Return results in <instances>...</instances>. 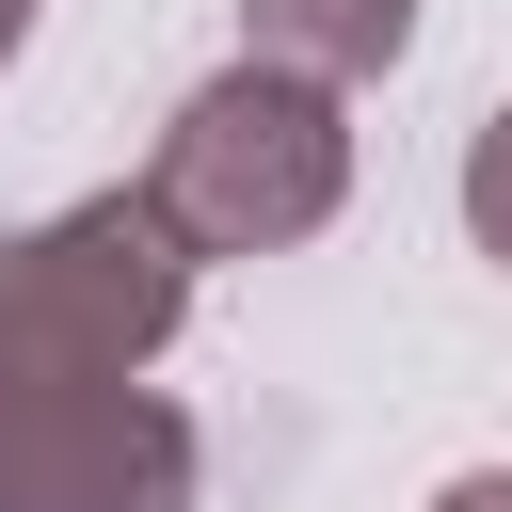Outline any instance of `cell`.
Masks as SVG:
<instances>
[{"mask_svg": "<svg viewBox=\"0 0 512 512\" xmlns=\"http://www.w3.org/2000/svg\"><path fill=\"white\" fill-rule=\"evenodd\" d=\"M16 48H32V0H0V64H16Z\"/></svg>", "mask_w": 512, "mask_h": 512, "instance_id": "cell-6", "label": "cell"}, {"mask_svg": "<svg viewBox=\"0 0 512 512\" xmlns=\"http://www.w3.org/2000/svg\"><path fill=\"white\" fill-rule=\"evenodd\" d=\"M192 320L176 224L128 192H80L0 240V512H192L208 448L144 384Z\"/></svg>", "mask_w": 512, "mask_h": 512, "instance_id": "cell-1", "label": "cell"}, {"mask_svg": "<svg viewBox=\"0 0 512 512\" xmlns=\"http://www.w3.org/2000/svg\"><path fill=\"white\" fill-rule=\"evenodd\" d=\"M144 208L176 224L192 272H208V256H288V240H320V224L352 208V96L304 80V64H272V48H240L224 80L176 96V128H160V160H144Z\"/></svg>", "mask_w": 512, "mask_h": 512, "instance_id": "cell-2", "label": "cell"}, {"mask_svg": "<svg viewBox=\"0 0 512 512\" xmlns=\"http://www.w3.org/2000/svg\"><path fill=\"white\" fill-rule=\"evenodd\" d=\"M464 240H480V256L512 272V96H496V112L464 128Z\"/></svg>", "mask_w": 512, "mask_h": 512, "instance_id": "cell-4", "label": "cell"}, {"mask_svg": "<svg viewBox=\"0 0 512 512\" xmlns=\"http://www.w3.org/2000/svg\"><path fill=\"white\" fill-rule=\"evenodd\" d=\"M240 32L272 48V64H304V80H384L400 48H416V0H240Z\"/></svg>", "mask_w": 512, "mask_h": 512, "instance_id": "cell-3", "label": "cell"}, {"mask_svg": "<svg viewBox=\"0 0 512 512\" xmlns=\"http://www.w3.org/2000/svg\"><path fill=\"white\" fill-rule=\"evenodd\" d=\"M432 512H512V464H464V480H448Z\"/></svg>", "mask_w": 512, "mask_h": 512, "instance_id": "cell-5", "label": "cell"}]
</instances>
